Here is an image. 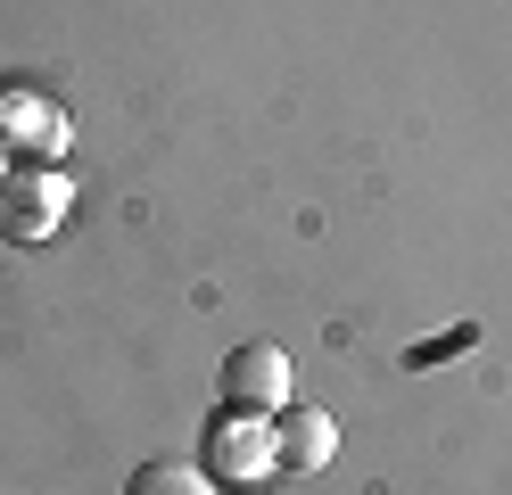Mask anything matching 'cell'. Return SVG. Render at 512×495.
<instances>
[{"label": "cell", "instance_id": "obj_1", "mask_svg": "<svg viewBox=\"0 0 512 495\" xmlns=\"http://www.w3.org/2000/svg\"><path fill=\"white\" fill-rule=\"evenodd\" d=\"M67 207H75V182L58 165H9V182H0V240L34 248L67 223Z\"/></svg>", "mask_w": 512, "mask_h": 495}, {"label": "cell", "instance_id": "obj_2", "mask_svg": "<svg viewBox=\"0 0 512 495\" xmlns=\"http://www.w3.org/2000/svg\"><path fill=\"white\" fill-rule=\"evenodd\" d=\"M223 396H232V413H281L290 405V355L273 339H248L223 355Z\"/></svg>", "mask_w": 512, "mask_h": 495}, {"label": "cell", "instance_id": "obj_3", "mask_svg": "<svg viewBox=\"0 0 512 495\" xmlns=\"http://www.w3.org/2000/svg\"><path fill=\"white\" fill-rule=\"evenodd\" d=\"M207 462L223 479H240V487H256L265 471H281V446H273V429H265V413H232L215 429V446H207Z\"/></svg>", "mask_w": 512, "mask_h": 495}, {"label": "cell", "instance_id": "obj_4", "mask_svg": "<svg viewBox=\"0 0 512 495\" xmlns=\"http://www.w3.org/2000/svg\"><path fill=\"white\" fill-rule=\"evenodd\" d=\"M273 446H281V471H323V462L339 454V421L314 413V405H281Z\"/></svg>", "mask_w": 512, "mask_h": 495}, {"label": "cell", "instance_id": "obj_5", "mask_svg": "<svg viewBox=\"0 0 512 495\" xmlns=\"http://www.w3.org/2000/svg\"><path fill=\"white\" fill-rule=\"evenodd\" d=\"M67 116L50 108V99H34V91H0V141H17V149H42V157H58L67 149Z\"/></svg>", "mask_w": 512, "mask_h": 495}, {"label": "cell", "instance_id": "obj_6", "mask_svg": "<svg viewBox=\"0 0 512 495\" xmlns=\"http://www.w3.org/2000/svg\"><path fill=\"white\" fill-rule=\"evenodd\" d=\"M124 495H215V479H207V462H190V454H157V462H141V471L124 479Z\"/></svg>", "mask_w": 512, "mask_h": 495}, {"label": "cell", "instance_id": "obj_7", "mask_svg": "<svg viewBox=\"0 0 512 495\" xmlns=\"http://www.w3.org/2000/svg\"><path fill=\"white\" fill-rule=\"evenodd\" d=\"M463 347H479V322H455V330H438V339H422L405 363L413 372H430V363H446V355H463Z\"/></svg>", "mask_w": 512, "mask_h": 495}, {"label": "cell", "instance_id": "obj_8", "mask_svg": "<svg viewBox=\"0 0 512 495\" xmlns=\"http://www.w3.org/2000/svg\"><path fill=\"white\" fill-rule=\"evenodd\" d=\"M0 182H9V141H0Z\"/></svg>", "mask_w": 512, "mask_h": 495}, {"label": "cell", "instance_id": "obj_9", "mask_svg": "<svg viewBox=\"0 0 512 495\" xmlns=\"http://www.w3.org/2000/svg\"><path fill=\"white\" fill-rule=\"evenodd\" d=\"M240 495H265V487H240Z\"/></svg>", "mask_w": 512, "mask_h": 495}]
</instances>
